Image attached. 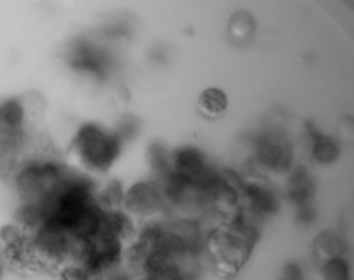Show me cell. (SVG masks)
I'll list each match as a JSON object with an SVG mask.
<instances>
[{"mask_svg": "<svg viewBox=\"0 0 354 280\" xmlns=\"http://www.w3.org/2000/svg\"><path fill=\"white\" fill-rule=\"evenodd\" d=\"M73 151L82 165L92 171H107L121 152V142L97 124H85L73 140Z\"/></svg>", "mask_w": 354, "mask_h": 280, "instance_id": "6da1fadb", "label": "cell"}, {"mask_svg": "<svg viewBox=\"0 0 354 280\" xmlns=\"http://www.w3.org/2000/svg\"><path fill=\"white\" fill-rule=\"evenodd\" d=\"M66 178L64 169L52 162H31L17 171L16 189L24 204H44Z\"/></svg>", "mask_w": 354, "mask_h": 280, "instance_id": "7a4b0ae2", "label": "cell"}, {"mask_svg": "<svg viewBox=\"0 0 354 280\" xmlns=\"http://www.w3.org/2000/svg\"><path fill=\"white\" fill-rule=\"evenodd\" d=\"M123 206L138 216H149L165 206V199L154 182H138L123 196Z\"/></svg>", "mask_w": 354, "mask_h": 280, "instance_id": "3957f363", "label": "cell"}, {"mask_svg": "<svg viewBox=\"0 0 354 280\" xmlns=\"http://www.w3.org/2000/svg\"><path fill=\"white\" fill-rule=\"evenodd\" d=\"M228 100L221 90L209 88L206 92H203V95L199 97V109L203 111L204 116L207 118H218L227 111Z\"/></svg>", "mask_w": 354, "mask_h": 280, "instance_id": "277c9868", "label": "cell"}, {"mask_svg": "<svg viewBox=\"0 0 354 280\" xmlns=\"http://www.w3.org/2000/svg\"><path fill=\"white\" fill-rule=\"evenodd\" d=\"M311 152H313V158L317 159L322 165H332L339 159L341 156V147L335 144L332 138L322 137V135H313V140H311Z\"/></svg>", "mask_w": 354, "mask_h": 280, "instance_id": "5b68a950", "label": "cell"}, {"mask_svg": "<svg viewBox=\"0 0 354 280\" xmlns=\"http://www.w3.org/2000/svg\"><path fill=\"white\" fill-rule=\"evenodd\" d=\"M311 194H313V185H311L310 176L304 169H297L292 178H290V199L296 200L297 206H299V204H306L310 200Z\"/></svg>", "mask_w": 354, "mask_h": 280, "instance_id": "8992f818", "label": "cell"}, {"mask_svg": "<svg viewBox=\"0 0 354 280\" xmlns=\"http://www.w3.org/2000/svg\"><path fill=\"white\" fill-rule=\"evenodd\" d=\"M315 249H317V254L325 259L341 258L342 251H344V244H342L341 237H337L335 234L324 232V234L318 235V239L315 241Z\"/></svg>", "mask_w": 354, "mask_h": 280, "instance_id": "52a82bcc", "label": "cell"}, {"mask_svg": "<svg viewBox=\"0 0 354 280\" xmlns=\"http://www.w3.org/2000/svg\"><path fill=\"white\" fill-rule=\"evenodd\" d=\"M123 190H121V185L113 180L111 183H107L106 189L100 192V196L97 197V204L102 211H116L123 206Z\"/></svg>", "mask_w": 354, "mask_h": 280, "instance_id": "ba28073f", "label": "cell"}, {"mask_svg": "<svg viewBox=\"0 0 354 280\" xmlns=\"http://www.w3.org/2000/svg\"><path fill=\"white\" fill-rule=\"evenodd\" d=\"M324 280H349V266L342 258L327 259L322 268Z\"/></svg>", "mask_w": 354, "mask_h": 280, "instance_id": "9c48e42d", "label": "cell"}, {"mask_svg": "<svg viewBox=\"0 0 354 280\" xmlns=\"http://www.w3.org/2000/svg\"><path fill=\"white\" fill-rule=\"evenodd\" d=\"M252 30H254V23H252L249 14H237V16L232 17L230 31L235 38L242 40V38H245L248 35H251Z\"/></svg>", "mask_w": 354, "mask_h": 280, "instance_id": "30bf717a", "label": "cell"}]
</instances>
